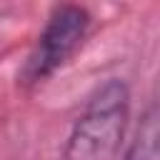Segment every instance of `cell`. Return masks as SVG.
<instances>
[{"mask_svg": "<svg viewBox=\"0 0 160 160\" xmlns=\"http://www.w3.org/2000/svg\"><path fill=\"white\" fill-rule=\"evenodd\" d=\"M130 118V88L120 78L98 85L75 118L62 160H118Z\"/></svg>", "mask_w": 160, "mask_h": 160, "instance_id": "1", "label": "cell"}, {"mask_svg": "<svg viewBox=\"0 0 160 160\" xmlns=\"http://www.w3.org/2000/svg\"><path fill=\"white\" fill-rule=\"evenodd\" d=\"M120 160H160V110L158 102H150L140 118L135 138L125 148Z\"/></svg>", "mask_w": 160, "mask_h": 160, "instance_id": "3", "label": "cell"}, {"mask_svg": "<svg viewBox=\"0 0 160 160\" xmlns=\"http://www.w3.org/2000/svg\"><path fill=\"white\" fill-rule=\"evenodd\" d=\"M90 12L82 5L62 2L55 5L25 60V65L18 72V82L25 88H32L38 82H45L50 75H55L70 58L80 50L90 32Z\"/></svg>", "mask_w": 160, "mask_h": 160, "instance_id": "2", "label": "cell"}]
</instances>
